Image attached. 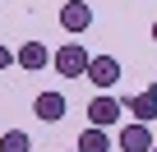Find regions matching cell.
Masks as SVG:
<instances>
[{"mask_svg": "<svg viewBox=\"0 0 157 152\" xmlns=\"http://www.w3.org/2000/svg\"><path fill=\"white\" fill-rule=\"evenodd\" d=\"M152 152H157V147H152Z\"/></svg>", "mask_w": 157, "mask_h": 152, "instance_id": "obj_14", "label": "cell"}, {"mask_svg": "<svg viewBox=\"0 0 157 152\" xmlns=\"http://www.w3.org/2000/svg\"><path fill=\"white\" fill-rule=\"evenodd\" d=\"M120 74H125V69H120V60H116V55H93L83 79H88V83H97V88L106 92V88H116V83H120Z\"/></svg>", "mask_w": 157, "mask_h": 152, "instance_id": "obj_2", "label": "cell"}, {"mask_svg": "<svg viewBox=\"0 0 157 152\" xmlns=\"http://www.w3.org/2000/svg\"><path fill=\"white\" fill-rule=\"evenodd\" d=\"M116 147H125V152H152V147H157V138H152V129H148L143 120H129V124L120 129Z\"/></svg>", "mask_w": 157, "mask_h": 152, "instance_id": "obj_3", "label": "cell"}, {"mask_svg": "<svg viewBox=\"0 0 157 152\" xmlns=\"http://www.w3.org/2000/svg\"><path fill=\"white\" fill-rule=\"evenodd\" d=\"M88 51L78 46V42H65V46H56V55H51V65H56V74H65V79H83L88 74Z\"/></svg>", "mask_w": 157, "mask_h": 152, "instance_id": "obj_1", "label": "cell"}, {"mask_svg": "<svg viewBox=\"0 0 157 152\" xmlns=\"http://www.w3.org/2000/svg\"><path fill=\"white\" fill-rule=\"evenodd\" d=\"M125 111H129L134 120L152 124V120H157V83H152V88H143L139 97H129V102H125Z\"/></svg>", "mask_w": 157, "mask_h": 152, "instance_id": "obj_6", "label": "cell"}, {"mask_svg": "<svg viewBox=\"0 0 157 152\" xmlns=\"http://www.w3.org/2000/svg\"><path fill=\"white\" fill-rule=\"evenodd\" d=\"M152 42H157V23H152Z\"/></svg>", "mask_w": 157, "mask_h": 152, "instance_id": "obj_12", "label": "cell"}, {"mask_svg": "<svg viewBox=\"0 0 157 152\" xmlns=\"http://www.w3.org/2000/svg\"><path fill=\"white\" fill-rule=\"evenodd\" d=\"M116 143L106 138V129H97V124H88L83 134H78V152H111Z\"/></svg>", "mask_w": 157, "mask_h": 152, "instance_id": "obj_9", "label": "cell"}, {"mask_svg": "<svg viewBox=\"0 0 157 152\" xmlns=\"http://www.w3.org/2000/svg\"><path fill=\"white\" fill-rule=\"evenodd\" d=\"M46 65H51V51H46L42 42H23V46H19V69L37 74V69H46Z\"/></svg>", "mask_w": 157, "mask_h": 152, "instance_id": "obj_8", "label": "cell"}, {"mask_svg": "<svg viewBox=\"0 0 157 152\" xmlns=\"http://www.w3.org/2000/svg\"><path fill=\"white\" fill-rule=\"evenodd\" d=\"M60 28L65 32H88L93 28V5L88 0H65L60 5Z\"/></svg>", "mask_w": 157, "mask_h": 152, "instance_id": "obj_4", "label": "cell"}, {"mask_svg": "<svg viewBox=\"0 0 157 152\" xmlns=\"http://www.w3.org/2000/svg\"><path fill=\"white\" fill-rule=\"evenodd\" d=\"M120 115H125V106H120L111 92H102V97H93V102H88V120H93L97 129H111Z\"/></svg>", "mask_w": 157, "mask_h": 152, "instance_id": "obj_5", "label": "cell"}, {"mask_svg": "<svg viewBox=\"0 0 157 152\" xmlns=\"http://www.w3.org/2000/svg\"><path fill=\"white\" fill-rule=\"evenodd\" d=\"M0 152H33V138L23 129H10V134H0Z\"/></svg>", "mask_w": 157, "mask_h": 152, "instance_id": "obj_10", "label": "cell"}, {"mask_svg": "<svg viewBox=\"0 0 157 152\" xmlns=\"http://www.w3.org/2000/svg\"><path fill=\"white\" fill-rule=\"evenodd\" d=\"M33 115H37V120H46V124L65 120V92H42V97L33 102Z\"/></svg>", "mask_w": 157, "mask_h": 152, "instance_id": "obj_7", "label": "cell"}, {"mask_svg": "<svg viewBox=\"0 0 157 152\" xmlns=\"http://www.w3.org/2000/svg\"><path fill=\"white\" fill-rule=\"evenodd\" d=\"M69 152H78V147H69Z\"/></svg>", "mask_w": 157, "mask_h": 152, "instance_id": "obj_13", "label": "cell"}, {"mask_svg": "<svg viewBox=\"0 0 157 152\" xmlns=\"http://www.w3.org/2000/svg\"><path fill=\"white\" fill-rule=\"evenodd\" d=\"M14 60H19V55H14V51H10V46H0V69H10V65H14Z\"/></svg>", "mask_w": 157, "mask_h": 152, "instance_id": "obj_11", "label": "cell"}]
</instances>
